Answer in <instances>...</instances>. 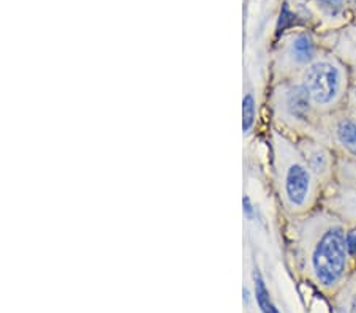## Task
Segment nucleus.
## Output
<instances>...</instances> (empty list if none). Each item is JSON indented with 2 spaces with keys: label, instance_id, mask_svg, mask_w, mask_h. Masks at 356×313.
<instances>
[{
  "label": "nucleus",
  "instance_id": "nucleus-3",
  "mask_svg": "<svg viewBox=\"0 0 356 313\" xmlns=\"http://www.w3.org/2000/svg\"><path fill=\"white\" fill-rule=\"evenodd\" d=\"M311 96L318 116H331L342 111L343 101L352 89L348 68L332 57H317L298 78Z\"/></svg>",
  "mask_w": 356,
  "mask_h": 313
},
{
  "label": "nucleus",
  "instance_id": "nucleus-17",
  "mask_svg": "<svg viewBox=\"0 0 356 313\" xmlns=\"http://www.w3.org/2000/svg\"><path fill=\"white\" fill-rule=\"evenodd\" d=\"M353 3H355V5H356V0H353Z\"/></svg>",
  "mask_w": 356,
  "mask_h": 313
},
{
  "label": "nucleus",
  "instance_id": "nucleus-13",
  "mask_svg": "<svg viewBox=\"0 0 356 313\" xmlns=\"http://www.w3.org/2000/svg\"><path fill=\"white\" fill-rule=\"evenodd\" d=\"M243 206H244V214H245L249 219H252V215H254V206H252V201H250L249 196H244V199H243Z\"/></svg>",
  "mask_w": 356,
  "mask_h": 313
},
{
  "label": "nucleus",
  "instance_id": "nucleus-6",
  "mask_svg": "<svg viewBox=\"0 0 356 313\" xmlns=\"http://www.w3.org/2000/svg\"><path fill=\"white\" fill-rule=\"evenodd\" d=\"M325 135L342 157L356 160V114L352 111H337L328 116Z\"/></svg>",
  "mask_w": 356,
  "mask_h": 313
},
{
  "label": "nucleus",
  "instance_id": "nucleus-15",
  "mask_svg": "<svg viewBox=\"0 0 356 313\" xmlns=\"http://www.w3.org/2000/svg\"><path fill=\"white\" fill-rule=\"evenodd\" d=\"M348 313H356V288L350 298V304H348Z\"/></svg>",
  "mask_w": 356,
  "mask_h": 313
},
{
  "label": "nucleus",
  "instance_id": "nucleus-1",
  "mask_svg": "<svg viewBox=\"0 0 356 313\" xmlns=\"http://www.w3.org/2000/svg\"><path fill=\"white\" fill-rule=\"evenodd\" d=\"M346 223L330 209H314L295 217L293 246L315 282L332 288L346 278L350 266Z\"/></svg>",
  "mask_w": 356,
  "mask_h": 313
},
{
  "label": "nucleus",
  "instance_id": "nucleus-16",
  "mask_svg": "<svg viewBox=\"0 0 356 313\" xmlns=\"http://www.w3.org/2000/svg\"><path fill=\"white\" fill-rule=\"evenodd\" d=\"M271 313H279V310L275 309V307H273V312H271Z\"/></svg>",
  "mask_w": 356,
  "mask_h": 313
},
{
  "label": "nucleus",
  "instance_id": "nucleus-11",
  "mask_svg": "<svg viewBox=\"0 0 356 313\" xmlns=\"http://www.w3.org/2000/svg\"><path fill=\"white\" fill-rule=\"evenodd\" d=\"M318 7L330 16H337L343 8V2L346 0H315Z\"/></svg>",
  "mask_w": 356,
  "mask_h": 313
},
{
  "label": "nucleus",
  "instance_id": "nucleus-2",
  "mask_svg": "<svg viewBox=\"0 0 356 313\" xmlns=\"http://www.w3.org/2000/svg\"><path fill=\"white\" fill-rule=\"evenodd\" d=\"M274 174L282 208L293 217L317 209L321 182L307 167L296 142L280 132L273 133Z\"/></svg>",
  "mask_w": 356,
  "mask_h": 313
},
{
  "label": "nucleus",
  "instance_id": "nucleus-12",
  "mask_svg": "<svg viewBox=\"0 0 356 313\" xmlns=\"http://www.w3.org/2000/svg\"><path fill=\"white\" fill-rule=\"evenodd\" d=\"M347 250L352 260H356V225H348L347 230Z\"/></svg>",
  "mask_w": 356,
  "mask_h": 313
},
{
  "label": "nucleus",
  "instance_id": "nucleus-14",
  "mask_svg": "<svg viewBox=\"0 0 356 313\" xmlns=\"http://www.w3.org/2000/svg\"><path fill=\"white\" fill-rule=\"evenodd\" d=\"M350 99H352V112L356 114V79L352 83V89H350Z\"/></svg>",
  "mask_w": 356,
  "mask_h": 313
},
{
  "label": "nucleus",
  "instance_id": "nucleus-8",
  "mask_svg": "<svg viewBox=\"0 0 356 313\" xmlns=\"http://www.w3.org/2000/svg\"><path fill=\"white\" fill-rule=\"evenodd\" d=\"M334 182L339 190L356 192V160L348 157H337Z\"/></svg>",
  "mask_w": 356,
  "mask_h": 313
},
{
  "label": "nucleus",
  "instance_id": "nucleus-10",
  "mask_svg": "<svg viewBox=\"0 0 356 313\" xmlns=\"http://www.w3.org/2000/svg\"><path fill=\"white\" fill-rule=\"evenodd\" d=\"M257 117V103L252 94H247L243 100V130L244 133H250L255 125Z\"/></svg>",
  "mask_w": 356,
  "mask_h": 313
},
{
  "label": "nucleus",
  "instance_id": "nucleus-9",
  "mask_svg": "<svg viewBox=\"0 0 356 313\" xmlns=\"http://www.w3.org/2000/svg\"><path fill=\"white\" fill-rule=\"evenodd\" d=\"M254 280H255V298H257L258 307H260L263 313H271L274 305L271 304V299H269V291L266 289L265 280H263V277L258 271H255Z\"/></svg>",
  "mask_w": 356,
  "mask_h": 313
},
{
  "label": "nucleus",
  "instance_id": "nucleus-4",
  "mask_svg": "<svg viewBox=\"0 0 356 313\" xmlns=\"http://www.w3.org/2000/svg\"><path fill=\"white\" fill-rule=\"evenodd\" d=\"M273 108L275 117L286 128L304 133L302 136H314L312 132L317 127L320 116L300 79H285L275 87Z\"/></svg>",
  "mask_w": 356,
  "mask_h": 313
},
{
  "label": "nucleus",
  "instance_id": "nucleus-5",
  "mask_svg": "<svg viewBox=\"0 0 356 313\" xmlns=\"http://www.w3.org/2000/svg\"><path fill=\"white\" fill-rule=\"evenodd\" d=\"M296 144L300 147L307 167L317 176L321 184L326 185L330 182H334L337 158L332 155V151L323 141L314 138V136H301Z\"/></svg>",
  "mask_w": 356,
  "mask_h": 313
},
{
  "label": "nucleus",
  "instance_id": "nucleus-7",
  "mask_svg": "<svg viewBox=\"0 0 356 313\" xmlns=\"http://www.w3.org/2000/svg\"><path fill=\"white\" fill-rule=\"evenodd\" d=\"M326 209L339 215L346 223L356 225V192L339 190L325 201Z\"/></svg>",
  "mask_w": 356,
  "mask_h": 313
}]
</instances>
